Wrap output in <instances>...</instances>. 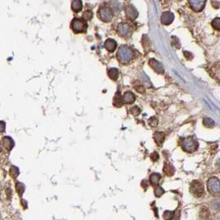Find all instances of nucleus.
Masks as SVG:
<instances>
[{
    "label": "nucleus",
    "mask_w": 220,
    "mask_h": 220,
    "mask_svg": "<svg viewBox=\"0 0 220 220\" xmlns=\"http://www.w3.org/2000/svg\"><path fill=\"white\" fill-rule=\"evenodd\" d=\"M134 57V51L131 47L128 45H123L118 49L117 59L122 63H129Z\"/></svg>",
    "instance_id": "1"
},
{
    "label": "nucleus",
    "mask_w": 220,
    "mask_h": 220,
    "mask_svg": "<svg viewBox=\"0 0 220 220\" xmlns=\"http://www.w3.org/2000/svg\"><path fill=\"white\" fill-rule=\"evenodd\" d=\"M180 146L182 149L186 152H193L198 148L199 143L196 139L193 137H188V138H182L180 141Z\"/></svg>",
    "instance_id": "2"
},
{
    "label": "nucleus",
    "mask_w": 220,
    "mask_h": 220,
    "mask_svg": "<svg viewBox=\"0 0 220 220\" xmlns=\"http://www.w3.org/2000/svg\"><path fill=\"white\" fill-rule=\"evenodd\" d=\"M98 16L99 18L101 19V21H105V22H110L113 18V11L111 9V7L107 6V5H105V6H102L98 9Z\"/></svg>",
    "instance_id": "3"
},
{
    "label": "nucleus",
    "mask_w": 220,
    "mask_h": 220,
    "mask_svg": "<svg viewBox=\"0 0 220 220\" xmlns=\"http://www.w3.org/2000/svg\"><path fill=\"white\" fill-rule=\"evenodd\" d=\"M87 24L83 19L74 18L71 22V28L74 33L84 32L87 30Z\"/></svg>",
    "instance_id": "4"
},
{
    "label": "nucleus",
    "mask_w": 220,
    "mask_h": 220,
    "mask_svg": "<svg viewBox=\"0 0 220 220\" xmlns=\"http://www.w3.org/2000/svg\"><path fill=\"white\" fill-rule=\"evenodd\" d=\"M207 188L212 194H218L220 191L219 180L217 177L209 178L207 181Z\"/></svg>",
    "instance_id": "5"
},
{
    "label": "nucleus",
    "mask_w": 220,
    "mask_h": 220,
    "mask_svg": "<svg viewBox=\"0 0 220 220\" xmlns=\"http://www.w3.org/2000/svg\"><path fill=\"white\" fill-rule=\"evenodd\" d=\"M117 32L119 36L122 37H128L132 35L133 28L132 26L127 22H121L117 26Z\"/></svg>",
    "instance_id": "6"
},
{
    "label": "nucleus",
    "mask_w": 220,
    "mask_h": 220,
    "mask_svg": "<svg viewBox=\"0 0 220 220\" xmlns=\"http://www.w3.org/2000/svg\"><path fill=\"white\" fill-rule=\"evenodd\" d=\"M190 191L195 197H200L204 193V186L199 180H194L191 183Z\"/></svg>",
    "instance_id": "7"
},
{
    "label": "nucleus",
    "mask_w": 220,
    "mask_h": 220,
    "mask_svg": "<svg viewBox=\"0 0 220 220\" xmlns=\"http://www.w3.org/2000/svg\"><path fill=\"white\" fill-rule=\"evenodd\" d=\"M205 3L206 2L204 0H190L189 1V4H190L191 9L196 12H201L202 10L204 9Z\"/></svg>",
    "instance_id": "8"
},
{
    "label": "nucleus",
    "mask_w": 220,
    "mask_h": 220,
    "mask_svg": "<svg viewBox=\"0 0 220 220\" xmlns=\"http://www.w3.org/2000/svg\"><path fill=\"white\" fill-rule=\"evenodd\" d=\"M125 14L127 18H129V20H134L138 17V12L133 5L128 4L125 7Z\"/></svg>",
    "instance_id": "9"
},
{
    "label": "nucleus",
    "mask_w": 220,
    "mask_h": 220,
    "mask_svg": "<svg viewBox=\"0 0 220 220\" xmlns=\"http://www.w3.org/2000/svg\"><path fill=\"white\" fill-rule=\"evenodd\" d=\"M175 16L171 12H164L161 16V22L163 25H170L173 21Z\"/></svg>",
    "instance_id": "10"
},
{
    "label": "nucleus",
    "mask_w": 220,
    "mask_h": 220,
    "mask_svg": "<svg viewBox=\"0 0 220 220\" xmlns=\"http://www.w3.org/2000/svg\"><path fill=\"white\" fill-rule=\"evenodd\" d=\"M149 65L152 67V68L153 70L157 73H164V68L162 67V65L161 64V63H159L158 61L154 59H149Z\"/></svg>",
    "instance_id": "11"
},
{
    "label": "nucleus",
    "mask_w": 220,
    "mask_h": 220,
    "mask_svg": "<svg viewBox=\"0 0 220 220\" xmlns=\"http://www.w3.org/2000/svg\"><path fill=\"white\" fill-rule=\"evenodd\" d=\"M123 98V102L126 103V104H132L135 101V96L134 94L131 91H125L124 94V96H122Z\"/></svg>",
    "instance_id": "12"
},
{
    "label": "nucleus",
    "mask_w": 220,
    "mask_h": 220,
    "mask_svg": "<svg viewBox=\"0 0 220 220\" xmlns=\"http://www.w3.org/2000/svg\"><path fill=\"white\" fill-rule=\"evenodd\" d=\"M105 49L109 52H113L115 51V49H116V46H117V43L115 41V40L113 39H108V40H105Z\"/></svg>",
    "instance_id": "13"
},
{
    "label": "nucleus",
    "mask_w": 220,
    "mask_h": 220,
    "mask_svg": "<svg viewBox=\"0 0 220 220\" xmlns=\"http://www.w3.org/2000/svg\"><path fill=\"white\" fill-rule=\"evenodd\" d=\"M0 145L4 147L7 150H11L12 147L14 146V142L12 140V138H10V137H4V138H2V140L1 141Z\"/></svg>",
    "instance_id": "14"
},
{
    "label": "nucleus",
    "mask_w": 220,
    "mask_h": 220,
    "mask_svg": "<svg viewBox=\"0 0 220 220\" xmlns=\"http://www.w3.org/2000/svg\"><path fill=\"white\" fill-rule=\"evenodd\" d=\"M153 138H154L155 143H157L158 146H161L165 140V133L163 132H155L153 134Z\"/></svg>",
    "instance_id": "15"
},
{
    "label": "nucleus",
    "mask_w": 220,
    "mask_h": 220,
    "mask_svg": "<svg viewBox=\"0 0 220 220\" xmlns=\"http://www.w3.org/2000/svg\"><path fill=\"white\" fill-rule=\"evenodd\" d=\"M163 171L165 172L166 176H171L175 173V168L172 166V164L169 163V162H165L163 167Z\"/></svg>",
    "instance_id": "16"
},
{
    "label": "nucleus",
    "mask_w": 220,
    "mask_h": 220,
    "mask_svg": "<svg viewBox=\"0 0 220 220\" xmlns=\"http://www.w3.org/2000/svg\"><path fill=\"white\" fill-rule=\"evenodd\" d=\"M123 104H124V102H123V98H122L121 94L119 93V91H117V92L115 93V96H114L113 105L116 106V107H121Z\"/></svg>",
    "instance_id": "17"
},
{
    "label": "nucleus",
    "mask_w": 220,
    "mask_h": 220,
    "mask_svg": "<svg viewBox=\"0 0 220 220\" xmlns=\"http://www.w3.org/2000/svg\"><path fill=\"white\" fill-rule=\"evenodd\" d=\"M161 176L159 173H152L150 176V182L153 186H157L158 183H159L160 180H161Z\"/></svg>",
    "instance_id": "18"
},
{
    "label": "nucleus",
    "mask_w": 220,
    "mask_h": 220,
    "mask_svg": "<svg viewBox=\"0 0 220 220\" xmlns=\"http://www.w3.org/2000/svg\"><path fill=\"white\" fill-rule=\"evenodd\" d=\"M107 73L110 79L114 80V81L117 80L118 77H119V71H118L117 68H109L107 71Z\"/></svg>",
    "instance_id": "19"
},
{
    "label": "nucleus",
    "mask_w": 220,
    "mask_h": 220,
    "mask_svg": "<svg viewBox=\"0 0 220 220\" xmlns=\"http://www.w3.org/2000/svg\"><path fill=\"white\" fill-rule=\"evenodd\" d=\"M82 8V2L80 0H75L72 2V10L75 12H80Z\"/></svg>",
    "instance_id": "20"
},
{
    "label": "nucleus",
    "mask_w": 220,
    "mask_h": 220,
    "mask_svg": "<svg viewBox=\"0 0 220 220\" xmlns=\"http://www.w3.org/2000/svg\"><path fill=\"white\" fill-rule=\"evenodd\" d=\"M133 88L135 89L136 91L139 92V93H144L145 92V88H144L143 85L139 81H136L133 83Z\"/></svg>",
    "instance_id": "21"
},
{
    "label": "nucleus",
    "mask_w": 220,
    "mask_h": 220,
    "mask_svg": "<svg viewBox=\"0 0 220 220\" xmlns=\"http://www.w3.org/2000/svg\"><path fill=\"white\" fill-rule=\"evenodd\" d=\"M203 124H204V126L207 127V128H213L214 125H215V123H214L213 119L208 117L204 118V120H203Z\"/></svg>",
    "instance_id": "22"
},
{
    "label": "nucleus",
    "mask_w": 220,
    "mask_h": 220,
    "mask_svg": "<svg viewBox=\"0 0 220 220\" xmlns=\"http://www.w3.org/2000/svg\"><path fill=\"white\" fill-rule=\"evenodd\" d=\"M212 26L215 30H220V19L219 17H216L213 21H212Z\"/></svg>",
    "instance_id": "23"
},
{
    "label": "nucleus",
    "mask_w": 220,
    "mask_h": 220,
    "mask_svg": "<svg viewBox=\"0 0 220 220\" xmlns=\"http://www.w3.org/2000/svg\"><path fill=\"white\" fill-rule=\"evenodd\" d=\"M16 190H17V192L19 193V194H23L24 190H25V185L22 184V183H16Z\"/></svg>",
    "instance_id": "24"
},
{
    "label": "nucleus",
    "mask_w": 220,
    "mask_h": 220,
    "mask_svg": "<svg viewBox=\"0 0 220 220\" xmlns=\"http://www.w3.org/2000/svg\"><path fill=\"white\" fill-rule=\"evenodd\" d=\"M92 16H93L92 12L90 11V10H88V11H86V12L83 13L82 17L84 19V21H88V20H91V19L92 18Z\"/></svg>",
    "instance_id": "25"
},
{
    "label": "nucleus",
    "mask_w": 220,
    "mask_h": 220,
    "mask_svg": "<svg viewBox=\"0 0 220 220\" xmlns=\"http://www.w3.org/2000/svg\"><path fill=\"white\" fill-rule=\"evenodd\" d=\"M174 212L171 211H166L163 214V218L165 220H171V218H173Z\"/></svg>",
    "instance_id": "26"
},
{
    "label": "nucleus",
    "mask_w": 220,
    "mask_h": 220,
    "mask_svg": "<svg viewBox=\"0 0 220 220\" xmlns=\"http://www.w3.org/2000/svg\"><path fill=\"white\" fill-rule=\"evenodd\" d=\"M10 174H11V176H12L13 178L16 177V176H18L19 174L18 168L16 167V166H12V168H11V170H10Z\"/></svg>",
    "instance_id": "27"
},
{
    "label": "nucleus",
    "mask_w": 220,
    "mask_h": 220,
    "mask_svg": "<svg viewBox=\"0 0 220 220\" xmlns=\"http://www.w3.org/2000/svg\"><path fill=\"white\" fill-rule=\"evenodd\" d=\"M154 193H155V195H156V196L160 197L161 194L164 193V190L162 189V188L160 187V186H156V187H155V190H154Z\"/></svg>",
    "instance_id": "28"
},
{
    "label": "nucleus",
    "mask_w": 220,
    "mask_h": 220,
    "mask_svg": "<svg viewBox=\"0 0 220 220\" xmlns=\"http://www.w3.org/2000/svg\"><path fill=\"white\" fill-rule=\"evenodd\" d=\"M130 112H131L133 115H138L140 114L141 110H140V108L138 107V106H136L135 105V106H133V107H132L131 109H130Z\"/></svg>",
    "instance_id": "29"
},
{
    "label": "nucleus",
    "mask_w": 220,
    "mask_h": 220,
    "mask_svg": "<svg viewBox=\"0 0 220 220\" xmlns=\"http://www.w3.org/2000/svg\"><path fill=\"white\" fill-rule=\"evenodd\" d=\"M157 123H158V120H157V119L156 117H151L148 119V124L152 127L157 126Z\"/></svg>",
    "instance_id": "30"
},
{
    "label": "nucleus",
    "mask_w": 220,
    "mask_h": 220,
    "mask_svg": "<svg viewBox=\"0 0 220 220\" xmlns=\"http://www.w3.org/2000/svg\"><path fill=\"white\" fill-rule=\"evenodd\" d=\"M171 39H172V44H173L177 49H179L180 46V44L179 40H178V38H176V36H171Z\"/></svg>",
    "instance_id": "31"
},
{
    "label": "nucleus",
    "mask_w": 220,
    "mask_h": 220,
    "mask_svg": "<svg viewBox=\"0 0 220 220\" xmlns=\"http://www.w3.org/2000/svg\"><path fill=\"white\" fill-rule=\"evenodd\" d=\"M151 158H152V161H157V160H158V158H159V155H158V153H157V152H154L151 155Z\"/></svg>",
    "instance_id": "32"
},
{
    "label": "nucleus",
    "mask_w": 220,
    "mask_h": 220,
    "mask_svg": "<svg viewBox=\"0 0 220 220\" xmlns=\"http://www.w3.org/2000/svg\"><path fill=\"white\" fill-rule=\"evenodd\" d=\"M6 129V124L3 121H0V133H3Z\"/></svg>",
    "instance_id": "33"
},
{
    "label": "nucleus",
    "mask_w": 220,
    "mask_h": 220,
    "mask_svg": "<svg viewBox=\"0 0 220 220\" xmlns=\"http://www.w3.org/2000/svg\"><path fill=\"white\" fill-rule=\"evenodd\" d=\"M184 55L187 59H191L193 58V54L190 53V52L188 51H184Z\"/></svg>",
    "instance_id": "34"
}]
</instances>
